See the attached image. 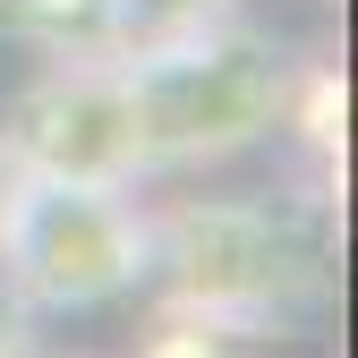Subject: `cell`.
Here are the masks:
<instances>
[{
    "label": "cell",
    "instance_id": "6da1fadb",
    "mask_svg": "<svg viewBox=\"0 0 358 358\" xmlns=\"http://www.w3.org/2000/svg\"><path fill=\"white\" fill-rule=\"evenodd\" d=\"M120 85H128V120H137V162L145 171H179V162H222L248 154L264 128L282 120V52L248 26H205L154 43V52H111Z\"/></svg>",
    "mask_w": 358,
    "mask_h": 358
},
{
    "label": "cell",
    "instance_id": "7a4b0ae2",
    "mask_svg": "<svg viewBox=\"0 0 358 358\" xmlns=\"http://www.w3.org/2000/svg\"><path fill=\"white\" fill-rule=\"evenodd\" d=\"M0 264L26 307L85 316L145 282L154 264V222L128 205V188H85V179H43L17 171L0 196Z\"/></svg>",
    "mask_w": 358,
    "mask_h": 358
},
{
    "label": "cell",
    "instance_id": "3957f363",
    "mask_svg": "<svg viewBox=\"0 0 358 358\" xmlns=\"http://www.w3.org/2000/svg\"><path fill=\"white\" fill-rule=\"evenodd\" d=\"M9 154H17V171L85 179V188H128V179H145L120 60H111V52H69V60L17 103Z\"/></svg>",
    "mask_w": 358,
    "mask_h": 358
},
{
    "label": "cell",
    "instance_id": "277c9868",
    "mask_svg": "<svg viewBox=\"0 0 358 358\" xmlns=\"http://www.w3.org/2000/svg\"><path fill=\"white\" fill-rule=\"evenodd\" d=\"M179 273H188V299L196 307H231V316H264L282 307L290 290L316 299L324 290V256L273 231L264 213H188L179 222Z\"/></svg>",
    "mask_w": 358,
    "mask_h": 358
},
{
    "label": "cell",
    "instance_id": "5b68a950",
    "mask_svg": "<svg viewBox=\"0 0 358 358\" xmlns=\"http://www.w3.org/2000/svg\"><path fill=\"white\" fill-rule=\"evenodd\" d=\"M239 0H103V52H154V43L222 26Z\"/></svg>",
    "mask_w": 358,
    "mask_h": 358
},
{
    "label": "cell",
    "instance_id": "8992f818",
    "mask_svg": "<svg viewBox=\"0 0 358 358\" xmlns=\"http://www.w3.org/2000/svg\"><path fill=\"white\" fill-rule=\"evenodd\" d=\"M0 17L52 52H103V0H0Z\"/></svg>",
    "mask_w": 358,
    "mask_h": 358
}]
</instances>
